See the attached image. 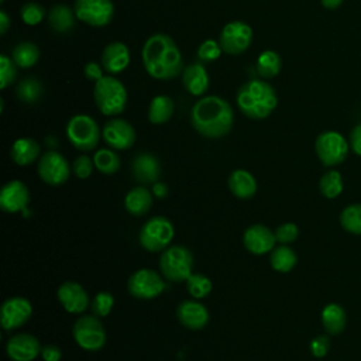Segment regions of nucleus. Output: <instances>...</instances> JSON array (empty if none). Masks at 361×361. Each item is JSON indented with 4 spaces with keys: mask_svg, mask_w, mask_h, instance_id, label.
I'll return each mask as SVG.
<instances>
[{
    "mask_svg": "<svg viewBox=\"0 0 361 361\" xmlns=\"http://www.w3.org/2000/svg\"><path fill=\"white\" fill-rule=\"evenodd\" d=\"M93 162L94 168L104 175H113L120 169V157L113 148L97 149L93 155Z\"/></svg>",
    "mask_w": 361,
    "mask_h": 361,
    "instance_id": "473e14b6",
    "label": "nucleus"
},
{
    "mask_svg": "<svg viewBox=\"0 0 361 361\" xmlns=\"http://www.w3.org/2000/svg\"><path fill=\"white\" fill-rule=\"evenodd\" d=\"M182 83L192 96H202L209 89V75L202 63H190L182 71Z\"/></svg>",
    "mask_w": 361,
    "mask_h": 361,
    "instance_id": "5701e85b",
    "label": "nucleus"
},
{
    "mask_svg": "<svg viewBox=\"0 0 361 361\" xmlns=\"http://www.w3.org/2000/svg\"><path fill=\"white\" fill-rule=\"evenodd\" d=\"M238 110L248 118H267L278 104V96L271 83L262 79L245 82L237 92Z\"/></svg>",
    "mask_w": 361,
    "mask_h": 361,
    "instance_id": "7ed1b4c3",
    "label": "nucleus"
},
{
    "mask_svg": "<svg viewBox=\"0 0 361 361\" xmlns=\"http://www.w3.org/2000/svg\"><path fill=\"white\" fill-rule=\"evenodd\" d=\"M56 298L62 307L68 313L73 314L83 313L90 305V299L85 288L73 281H66L61 283L56 290Z\"/></svg>",
    "mask_w": 361,
    "mask_h": 361,
    "instance_id": "f3484780",
    "label": "nucleus"
},
{
    "mask_svg": "<svg viewBox=\"0 0 361 361\" xmlns=\"http://www.w3.org/2000/svg\"><path fill=\"white\" fill-rule=\"evenodd\" d=\"M103 66L102 63H97V62H87L85 65V76L87 80H92V82H97L99 79H102L104 75H103Z\"/></svg>",
    "mask_w": 361,
    "mask_h": 361,
    "instance_id": "a18cd8bd",
    "label": "nucleus"
},
{
    "mask_svg": "<svg viewBox=\"0 0 361 361\" xmlns=\"http://www.w3.org/2000/svg\"><path fill=\"white\" fill-rule=\"evenodd\" d=\"M175 110L173 100L169 96L158 94L148 106V120L152 124H164L169 121Z\"/></svg>",
    "mask_w": 361,
    "mask_h": 361,
    "instance_id": "cd10ccee",
    "label": "nucleus"
},
{
    "mask_svg": "<svg viewBox=\"0 0 361 361\" xmlns=\"http://www.w3.org/2000/svg\"><path fill=\"white\" fill-rule=\"evenodd\" d=\"M76 14L65 4L54 6L48 13V23L49 27L55 32H69L75 27Z\"/></svg>",
    "mask_w": 361,
    "mask_h": 361,
    "instance_id": "bb28decb",
    "label": "nucleus"
},
{
    "mask_svg": "<svg viewBox=\"0 0 361 361\" xmlns=\"http://www.w3.org/2000/svg\"><path fill=\"white\" fill-rule=\"evenodd\" d=\"M228 189L230 192L243 200L251 199L255 193H257V180L254 178V175L245 169H234L228 179Z\"/></svg>",
    "mask_w": 361,
    "mask_h": 361,
    "instance_id": "b1692460",
    "label": "nucleus"
},
{
    "mask_svg": "<svg viewBox=\"0 0 361 361\" xmlns=\"http://www.w3.org/2000/svg\"><path fill=\"white\" fill-rule=\"evenodd\" d=\"M41 358L44 361H59L62 358V351L55 344H45L41 348Z\"/></svg>",
    "mask_w": 361,
    "mask_h": 361,
    "instance_id": "49530a36",
    "label": "nucleus"
},
{
    "mask_svg": "<svg viewBox=\"0 0 361 361\" xmlns=\"http://www.w3.org/2000/svg\"><path fill=\"white\" fill-rule=\"evenodd\" d=\"M114 305V296L110 292H99L90 302L92 313L97 317H106Z\"/></svg>",
    "mask_w": 361,
    "mask_h": 361,
    "instance_id": "4c0bfd02",
    "label": "nucleus"
},
{
    "mask_svg": "<svg viewBox=\"0 0 361 361\" xmlns=\"http://www.w3.org/2000/svg\"><path fill=\"white\" fill-rule=\"evenodd\" d=\"M38 338L30 333H17L7 340L6 353L13 361H32L41 355Z\"/></svg>",
    "mask_w": 361,
    "mask_h": 361,
    "instance_id": "a211bd4d",
    "label": "nucleus"
},
{
    "mask_svg": "<svg viewBox=\"0 0 361 361\" xmlns=\"http://www.w3.org/2000/svg\"><path fill=\"white\" fill-rule=\"evenodd\" d=\"M221 52H223V49H221L220 44L214 39H204L197 48V56L203 62H213V61L219 59Z\"/></svg>",
    "mask_w": 361,
    "mask_h": 361,
    "instance_id": "a19ab883",
    "label": "nucleus"
},
{
    "mask_svg": "<svg viewBox=\"0 0 361 361\" xmlns=\"http://www.w3.org/2000/svg\"><path fill=\"white\" fill-rule=\"evenodd\" d=\"M103 69L110 75L123 72L130 63V51L124 42L113 41L107 44L100 56Z\"/></svg>",
    "mask_w": 361,
    "mask_h": 361,
    "instance_id": "412c9836",
    "label": "nucleus"
},
{
    "mask_svg": "<svg viewBox=\"0 0 361 361\" xmlns=\"http://www.w3.org/2000/svg\"><path fill=\"white\" fill-rule=\"evenodd\" d=\"M350 141H351V147H353L354 152L361 157V124H358L353 128Z\"/></svg>",
    "mask_w": 361,
    "mask_h": 361,
    "instance_id": "de8ad7c7",
    "label": "nucleus"
},
{
    "mask_svg": "<svg viewBox=\"0 0 361 361\" xmlns=\"http://www.w3.org/2000/svg\"><path fill=\"white\" fill-rule=\"evenodd\" d=\"M168 288L162 276L149 268H141L133 272L127 282L128 293L140 300H149L159 296Z\"/></svg>",
    "mask_w": 361,
    "mask_h": 361,
    "instance_id": "1a4fd4ad",
    "label": "nucleus"
},
{
    "mask_svg": "<svg viewBox=\"0 0 361 361\" xmlns=\"http://www.w3.org/2000/svg\"><path fill=\"white\" fill-rule=\"evenodd\" d=\"M252 39V28L244 21L227 23L219 38V44L223 52L228 55H238L248 49Z\"/></svg>",
    "mask_w": 361,
    "mask_h": 361,
    "instance_id": "ddd939ff",
    "label": "nucleus"
},
{
    "mask_svg": "<svg viewBox=\"0 0 361 361\" xmlns=\"http://www.w3.org/2000/svg\"><path fill=\"white\" fill-rule=\"evenodd\" d=\"M4 1H6V0H0V3H4Z\"/></svg>",
    "mask_w": 361,
    "mask_h": 361,
    "instance_id": "603ef678",
    "label": "nucleus"
},
{
    "mask_svg": "<svg viewBox=\"0 0 361 361\" xmlns=\"http://www.w3.org/2000/svg\"><path fill=\"white\" fill-rule=\"evenodd\" d=\"M314 149L319 159L326 166L341 164L348 152V145L344 137L336 131H324L317 135Z\"/></svg>",
    "mask_w": 361,
    "mask_h": 361,
    "instance_id": "f8f14e48",
    "label": "nucleus"
},
{
    "mask_svg": "<svg viewBox=\"0 0 361 361\" xmlns=\"http://www.w3.org/2000/svg\"><path fill=\"white\" fill-rule=\"evenodd\" d=\"M10 28V17L4 10H0V34L4 35Z\"/></svg>",
    "mask_w": 361,
    "mask_h": 361,
    "instance_id": "8fccbe9b",
    "label": "nucleus"
},
{
    "mask_svg": "<svg viewBox=\"0 0 361 361\" xmlns=\"http://www.w3.org/2000/svg\"><path fill=\"white\" fill-rule=\"evenodd\" d=\"M320 3H322L326 8L334 10V8H337L338 6H341L343 0H320Z\"/></svg>",
    "mask_w": 361,
    "mask_h": 361,
    "instance_id": "3c124183",
    "label": "nucleus"
},
{
    "mask_svg": "<svg viewBox=\"0 0 361 361\" xmlns=\"http://www.w3.org/2000/svg\"><path fill=\"white\" fill-rule=\"evenodd\" d=\"M131 172L135 180L142 185L155 183L161 175V165L158 158L151 152H140L131 162Z\"/></svg>",
    "mask_w": 361,
    "mask_h": 361,
    "instance_id": "4be33fe9",
    "label": "nucleus"
},
{
    "mask_svg": "<svg viewBox=\"0 0 361 361\" xmlns=\"http://www.w3.org/2000/svg\"><path fill=\"white\" fill-rule=\"evenodd\" d=\"M341 227L351 233L361 235V204H351L340 214Z\"/></svg>",
    "mask_w": 361,
    "mask_h": 361,
    "instance_id": "c9c22d12",
    "label": "nucleus"
},
{
    "mask_svg": "<svg viewBox=\"0 0 361 361\" xmlns=\"http://www.w3.org/2000/svg\"><path fill=\"white\" fill-rule=\"evenodd\" d=\"M275 233L264 224H252L243 234V245L254 255H264L275 248Z\"/></svg>",
    "mask_w": 361,
    "mask_h": 361,
    "instance_id": "6ab92c4d",
    "label": "nucleus"
},
{
    "mask_svg": "<svg viewBox=\"0 0 361 361\" xmlns=\"http://www.w3.org/2000/svg\"><path fill=\"white\" fill-rule=\"evenodd\" d=\"M176 317L183 327L189 330H200L209 323L210 314L207 307L197 299H186L178 305Z\"/></svg>",
    "mask_w": 361,
    "mask_h": 361,
    "instance_id": "aec40b11",
    "label": "nucleus"
},
{
    "mask_svg": "<svg viewBox=\"0 0 361 361\" xmlns=\"http://www.w3.org/2000/svg\"><path fill=\"white\" fill-rule=\"evenodd\" d=\"M20 16L27 25H38L45 18V8L35 1H28L21 7Z\"/></svg>",
    "mask_w": 361,
    "mask_h": 361,
    "instance_id": "58836bf2",
    "label": "nucleus"
},
{
    "mask_svg": "<svg viewBox=\"0 0 361 361\" xmlns=\"http://www.w3.org/2000/svg\"><path fill=\"white\" fill-rule=\"evenodd\" d=\"M39 152H41V147L35 140L23 137V138H17L13 142L10 149V157L14 164L20 166H28L39 157Z\"/></svg>",
    "mask_w": 361,
    "mask_h": 361,
    "instance_id": "393cba45",
    "label": "nucleus"
},
{
    "mask_svg": "<svg viewBox=\"0 0 361 361\" xmlns=\"http://www.w3.org/2000/svg\"><path fill=\"white\" fill-rule=\"evenodd\" d=\"M274 233H275L276 243H279V244H290V243H293L298 238L299 228H298L296 224L288 221V223H283V224L278 226Z\"/></svg>",
    "mask_w": 361,
    "mask_h": 361,
    "instance_id": "37998d69",
    "label": "nucleus"
},
{
    "mask_svg": "<svg viewBox=\"0 0 361 361\" xmlns=\"http://www.w3.org/2000/svg\"><path fill=\"white\" fill-rule=\"evenodd\" d=\"M66 137L76 149L87 152L97 147L102 131L94 118L87 114H76L66 124Z\"/></svg>",
    "mask_w": 361,
    "mask_h": 361,
    "instance_id": "423d86ee",
    "label": "nucleus"
},
{
    "mask_svg": "<svg viewBox=\"0 0 361 361\" xmlns=\"http://www.w3.org/2000/svg\"><path fill=\"white\" fill-rule=\"evenodd\" d=\"M93 97L104 116H118L127 106V89L113 76H103L94 83Z\"/></svg>",
    "mask_w": 361,
    "mask_h": 361,
    "instance_id": "20e7f679",
    "label": "nucleus"
},
{
    "mask_svg": "<svg viewBox=\"0 0 361 361\" xmlns=\"http://www.w3.org/2000/svg\"><path fill=\"white\" fill-rule=\"evenodd\" d=\"M102 138L110 148L123 151L134 145L137 134L134 127L127 120L111 118L103 126Z\"/></svg>",
    "mask_w": 361,
    "mask_h": 361,
    "instance_id": "2eb2a0df",
    "label": "nucleus"
},
{
    "mask_svg": "<svg viewBox=\"0 0 361 361\" xmlns=\"http://www.w3.org/2000/svg\"><path fill=\"white\" fill-rule=\"evenodd\" d=\"M319 189L322 192V195L327 199H334L337 197L341 190H343V180H341V175L337 171H330L327 173H324L320 178L319 182Z\"/></svg>",
    "mask_w": 361,
    "mask_h": 361,
    "instance_id": "e433bc0d",
    "label": "nucleus"
},
{
    "mask_svg": "<svg viewBox=\"0 0 361 361\" xmlns=\"http://www.w3.org/2000/svg\"><path fill=\"white\" fill-rule=\"evenodd\" d=\"M296 261H298L296 254L290 247H288V244H281L271 251L269 262L272 269L278 272L285 274L292 271L296 265Z\"/></svg>",
    "mask_w": 361,
    "mask_h": 361,
    "instance_id": "7c9ffc66",
    "label": "nucleus"
},
{
    "mask_svg": "<svg viewBox=\"0 0 361 361\" xmlns=\"http://www.w3.org/2000/svg\"><path fill=\"white\" fill-rule=\"evenodd\" d=\"M255 68H257L258 75L262 79H271L279 73V71L282 68V59L278 52H275L272 49H267L258 55Z\"/></svg>",
    "mask_w": 361,
    "mask_h": 361,
    "instance_id": "c756f323",
    "label": "nucleus"
},
{
    "mask_svg": "<svg viewBox=\"0 0 361 361\" xmlns=\"http://www.w3.org/2000/svg\"><path fill=\"white\" fill-rule=\"evenodd\" d=\"M330 348V340L327 336H317L310 341V353L316 358H323Z\"/></svg>",
    "mask_w": 361,
    "mask_h": 361,
    "instance_id": "c03bdc74",
    "label": "nucleus"
},
{
    "mask_svg": "<svg viewBox=\"0 0 361 361\" xmlns=\"http://www.w3.org/2000/svg\"><path fill=\"white\" fill-rule=\"evenodd\" d=\"M152 206V192L145 186L130 189L124 197V207L133 216H144Z\"/></svg>",
    "mask_w": 361,
    "mask_h": 361,
    "instance_id": "a878e982",
    "label": "nucleus"
},
{
    "mask_svg": "<svg viewBox=\"0 0 361 361\" xmlns=\"http://www.w3.org/2000/svg\"><path fill=\"white\" fill-rule=\"evenodd\" d=\"M159 269L162 276L171 282H183L193 269V255L183 245H169L159 257Z\"/></svg>",
    "mask_w": 361,
    "mask_h": 361,
    "instance_id": "39448f33",
    "label": "nucleus"
},
{
    "mask_svg": "<svg viewBox=\"0 0 361 361\" xmlns=\"http://www.w3.org/2000/svg\"><path fill=\"white\" fill-rule=\"evenodd\" d=\"M345 312L337 303L324 306L322 312V323L329 334H340L345 327Z\"/></svg>",
    "mask_w": 361,
    "mask_h": 361,
    "instance_id": "c85d7f7f",
    "label": "nucleus"
},
{
    "mask_svg": "<svg viewBox=\"0 0 361 361\" xmlns=\"http://www.w3.org/2000/svg\"><path fill=\"white\" fill-rule=\"evenodd\" d=\"M152 195L158 199H164L168 195V186L164 182H155L152 185Z\"/></svg>",
    "mask_w": 361,
    "mask_h": 361,
    "instance_id": "09e8293b",
    "label": "nucleus"
},
{
    "mask_svg": "<svg viewBox=\"0 0 361 361\" xmlns=\"http://www.w3.org/2000/svg\"><path fill=\"white\" fill-rule=\"evenodd\" d=\"M76 18L92 27H104L114 17L111 0H75Z\"/></svg>",
    "mask_w": 361,
    "mask_h": 361,
    "instance_id": "9b49d317",
    "label": "nucleus"
},
{
    "mask_svg": "<svg viewBox=\"0 0 361 361\" xmlns=\"http://www.w3.org/2000/svg\"><path fill=\"white\" fill-rule=\"evenodd\" d=\"M37 172L44 183L49 186H61L69 179L71 166L62 154L51 149L39 157Z\"/></svg>",
    "mask_w": 361,
    "mask_h": 361,
    "instance_id": "9d476101",
    "label": "nucleus"
},
{
    "mask_svg": "<svg viewBox=\"0 0 361 361\" xmlns=\"http://www.w3.org/2000/svg\"><path fill=\"white\" fill-rule=\"evenodd\" d=\"M42 93H44L42 83L35 78H25L20 80L16 89V94L18 100L27 104L37 103L42 97Z\"/></svg>",
    "mask_w": 361,
    "mask_h": 361,
    "instance_id": "72a5a7b5",
    "label": "nucleus"
},
{
    "mask_svg": "<svg viewBox=\"0 0 361 361\" xmlns=\"http://www.w3.org/2000/svg\"><path fill=\"white\" fill-rule=\"evenodd\" d=\"M13 58L7 55H0V89H6L10 86L17 78V68Z\"/></svg>",
    "mask_w": 361,
    "mask_h": 361,
    "instance_id": "ea45409f",
    "label": "nucleus"
},
{
    "mask_svg": "<svg viewBox=\"0 0 361 361\" xmlns=\"http://www.w3.org/2000/svg\"><path fill=\"white\" fill-rule=\"evenodd\" d=\"M234 113L227 100L220 96H204L190 110L192 127L206 138H221L233 127Z\"/></svg>",
    "mask_w": 361,
    "mask_h": 361,
    "instance_id": "f03ea898",
    "label": "nucleus"
},
{
    "mask_svg": "<svg viewBox=\"0 0 361 361\" xmlns=\"http://www.w3.org/2000/svg\"><path fill=\"white\" fill-rule=\"evenodd\" d=\"M11 58H13V61L16 62V65L18 68L27 69V68L34 66L38 62L39 49L34 42L24 41V42H20L14 47Z\"/></svg>",
    "mask_w": 361,
    "mask_h": 361,
    "instance_id": "2f4dec72",
    "label": "nucleus"
},
{
    "mask_svg": "<svg viewBox=\"0 0 361 361\" xmlns=\"http://www.w3.org/2000/svg\"><path fill=\"white\" fill-rule=\"evenodd\" d=\"M76 344L86 351H99L106 344V330L94 314L80 316L72 329Z\"/></svg>",
    "mask_w": 361,
    "mask_h": 361,
    "instance_id": "6e6552de",
    "label": "nucleus"
},
{
    "mask_svg": "<svg viewBox=\"0 0 361 361\" xmlns=\"http://www.w3.org/2000/svg\"><path fill=\"white\" fill-rule=\"evenodd\" d=\"M93 166H94V162H93V158H90L89 155L86 154H82L79 157L75 158L73 164H72V169H73V173L79 178V179H87L92 172H93Z\"/></svg>",
    "mask_w": 361,
    "mask_h": 361,
    "instance_id": "79ce46f5",
    "label": "nucleus"
},
{
    "mask_svg": "<svg viewBox=\"0 0 361 361\" xmlns=\"http://www.w3.org/2000/svg\"><path fill=\"white\" fill-rule=\"evenodd\" d=\"M141 58L149 76L159 80L176 78L183 71L182 54L175 41L162 32L152 34L144 42Z\"/></svg>",
    "mask_w": 361,
    "mask_h": 361,
    "instance_id": "f257e3e1",
    "label": "nucleus"
},
{
    "mask_svg": "<svg viewBox=\"0 0 361 361\" xmlns=\"http://www.w3.org/2000/svg\"><path fill=\"white\" fill-rule=\"evenodd\" d=\"M1 327L7 331L24 326L32 316V305L27 298L13 296L1 303Z\"/></svg>",
    "mask_w": 361,
    "mask_h": 361,
    "instance_id": "4468645a",
    "label": "nucleus"
},
{
    "mask_svg": "<svg viewBox=\"0 0 361 361\" xmlns=\"http://www.w3.org/2000/svg\"><path fill=\"white\" fill-rule=\"evenodd\" d=\"M173 234L175 230L169 219L164 216H155L142 224L138 233V241L144 250L149 252H158L168 248Z\"/></svg>",
    "mask_w": 361,
    "mask_h": 361,
    "instance_id": "0eeeda50",
    "label": "nucleus"
},
{
    "mask_svg": "<svg viewBox=\"0 0 361 361\" xmlns=\"http://www.w3.org/2000/svg\"><path fill=\"white\" fill-rule=\"evenodd\" d=\"M185 282H186V290L193 299H203L213 289L212 281L203 274H190Z\"/></svg>",
    "mask_w": 361,
    "mask_h": 361,
    "instance_id": "f704fd0d",
    "label": "nucleus"
},
{
    "mask_svg": "<svg viewBox=\"0 0 361 361\" xmlns=\"http://www.w3.org/2000/svg\"><path fill=\"white\" fill-rule=\"evenodd\" d=\"M30 203V190L18 179L8 180L0 190V209L4 213L24 212Z\"/></svg>",
    "mask_w": 361,
    "mask_h": 361,
    "instance_id": "dca6fc26",
    "label": "nucleus"
}]
</instances>
